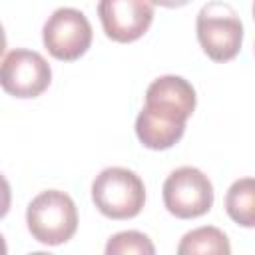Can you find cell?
Wrapping results in <instances>:
<instances>
[{
  "label": "cell",
  "instance_id": "6da1fadb",
  "mask_svg": "<svg viewBox=\"0 0 255 255\" xmlns=\"http://www.w3.org/2000/svg\"><path fill=\"white\" fill-rule=\"evenodd\" d=\"M26 223L34 239L46 245H60L72 239L78 229V209L74 199L60 191L48 189L38 193L28 209Z\"/></svg>",
  "mask_w": 255,
  "mask_h": 255
},
{
  "label": "cell",
  "instance_id": "7a4b0ae2",
  "mask_svg": "<svg viewBox=\"0 0 255 255\" xmlns=\"http://www.w3.org/2000/svg\"><path fill=\"white\" fill-rule=\"evenodd\" d=\"M92 199L110 219L135 217L145 203V187L137 173L126 167H106L92 183Z\"/></svg>",
  "mask_w": 255,
  "mask_h": 255
},
{
  "label": "cell",
  "instance_id": "3957f363",
  "mask_svg": "<svg viewBox=\"0 0 255 255\" xmlns=\"http://www.w3.org/2000/svg\"><path fill=\"white\" fill-rule=\"evenodd\" d=\"M197 40L203 52L215 62L233 60L243 42V24L237 12L225 2H207L197 14Z\"/></svg>",
  "mask_w": 255,
  "mask_h": 255
},
{
  "label": "cell",
  "instance_id": "277c9868",
  "mask_svg": "<svg viewBox=\"0 0 255 255\" xmlns=\"http://www.w3.org/2000/svg\"><path fill=\"white\" fill-rule=\"evenodd\" d=\"M163 203L179 219H193L213 205V185L209 177L191 165L177 167L163 181Z\"/></svg>",
  "mask_w": 255,
  "mask_h": 255
},
{
  "label": "cell",
  "instance_id": "5b68a950",
  "mask_svg": "<svg viewBox=\"0 0 255 255\" xmlns=\"http://www.w3.org/2000/svg\"><path fill=\"white\" fill-rule=\"evenodd\" d=\"M92 24L78 8H58L42 28V40L48 52L64 62L78 60L92 44Z\"/></svg>",
  "mask_w": 255,
  "mask_h": 255
},
{
  "label": "cell",
  "instance_id": "8992f818",
  "mask_svg": "<svg viewBox=\"0 0 255 255\" xmlns=\"http://www.w3.org/2000/svg\"><path fill=\"white\" fill-rule=\"evenodd\" d=\"M52 80V70L40 52L16 48L0 62V86L16 98L40 96Z\"/></svg>",
  "mask_w": 255,
  "mask_h": 255
},
{
  "label": "cell",
  "instance_id": "52a82bcc",
  "mask_svg": "<svg viewBox=\"0 0 255 255\" xmlns=\"http://www.w3.org/2000/svg\"><path fill=\"white\" fill-rule=\"evenodd\" d=\"M195 110V90L181 76H161L145 92L143 112L153 120L171 126H185Z\"/></svg>",
  "mask_w": 255,
  "mask_h": 255
},
{
  "label": "cell",
  "instance_id": "ba28073f",
  "mask_svg": "<svg viewBox=\"0 0 255 255\" xmlns=\"http://www.w3.org/2000/svg\"><path fill=\"white\" fill-rule=\"evenodd\" d=\"M98 14L108 38L133 42L147 32L153 20V4L143 0H102Z\"/></svg>",
  "mask_w": 255,
  "mask_h": 255
},
{
  "label": "cell",
  "instance_id": "9c48e42d",
  "mask_svg": "<svg viewBox=\"0 0 255 255\" xmlns=\"http://www.w3.org/2000/svg\"><path fill=\"white\" fill-rule=\"evenodd\" d=\"M177 255H231V245L219 227L203 225L181 237Z\"/></svg>",
  "mask_w": 255,
  "mask_h": 255
},
{
  "label": "cell",
  "instance_id": "30bf717a",
  "mask_svg": "<svg viewBox=\"0 0 255 255\" xmlns=\"http://www.w3.org/2000/svg\"><path fill=\"white\" fill-rule=\"evenodd\" d=\"M183 131H185V126L163 124V122L147 116L143 110L137 114V120H135L137 139L149 149H167V147L175 145L181 139Z\"/></svg>",
  "mask_w": 255,
  "mask_h": 255
},
{
  "label": "cell",
  "instance_id": "8fae6325",
  "mask_svg": "<svg viewBox=\"0 0 255 255\" xmlns=\"http://www.w3.org/2000/svg\"><path fill=\"white\" fill-rule=\"evenodd\" d=\"M225 209L235 223L243 227L255 225V181L253 177H241L229 187L225 195Z\"/></svg>",
  "mask_w": 255,
  "mask_h": 255
},
{
  "label": "cell",
  "instance_id": "7c38bea8",
  "mask_svg": "<svg viewBox=\"0 0 255 255\" xmlns=\"http://www.w3.org/2000/svg\"><path fill=\"white\" fill-rule=\"evenodd\" d=\"M104 255H155L153 241L141 231H120L106 243Z\"/></svg>",
  "mask_w": 255,
  "mask_h": 255
},
{
  "label": "cell",
  "instance_id": "4fadbf2b",
  "mask_svg": "<svg viewBox=\"0 0 255 255\" xmlns=\"http://www.w3.org/2000/svg\"><path fill=\"white\" fill-rule=\"evenodd\" d=\"M10 203H12V191H10V183L8 179L0 173V217H4L10 209Z\"/></svg>",
  "mask_w": 255,
  "mask_h": 255
},
{
  "label": "cell",
  "instance_id": "5bb4252c",
  "mask_svg": "<svg viewBox=\"0 0 255 255\" xmlns=\"http://www.w3.org/2000/svg\"><path fill=\"white\" fill-rule=\"evenodd\" d=\"M4 48H6V34H4V28L0 24V56L4 54Z\"/></svg>",
  "mask_w": 255,
  "mask_h": 255
},
{
  "label": "cell",
  "instance_id": "9a60e30c",
  "mask_svg": "<svg viewBox=\"0 0 255 255\" xmlns=\"http://www.w3.org/2000/svg\"><path fill=\"white\" fill-rule=\"evenodd\" d=\"M0 255H8V247H6V241L2 237V233H0Z\"/></svg>",
  "mask_w": 255,
  "mask_h": 255
},
{
  "label": "cell",
  "instance_id": "2e32d148",
  "mask_svg": "<svg viewBox=\"0 0 255 255\" xmlns=\"http://www.w3.org/2000/svg\"><path fill=\"white\" fill-rule=\"evenodd\" d=\"M30 255H52V253H46V251H36V253H30Z\"/></svg>",
  "mask_w": 255,
  "mask_h": 255
}]
</instances>
